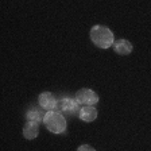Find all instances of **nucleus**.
I'll list each match as a JSON object with an SVG mask.
<instances>
[{
    "mask_svg": "<svg viewBox=\"0 0 151 151\" xmlns=\"http://www.w3.org/2000/svg\"><path fill=\"white\" fill-rule=\"evenodd\" d=\"M89 37H91V41L93 42V45L97 46L99 49H109V47H112L113 42H115L112 30L103 24L93 26L91 28Z\"/></svg>",
    "mask_w": 151,
    "mask_h": 151,
    "instance_id": "f257e3e1",
    "label": "nucleus"
},
{
    "mask_svg": "<svg viewBox=\"0 0 151 151\" xmlns=\"http://www.w3.org/2000/svg\"><path fill=\"white\" fill-rule=\"evenodd\" d=\"M43 124L51 134H63L68 128V122L65 116L58 111H49L45 115Z\"/></svg>",
    "mask_w": 151,
    "mask_h": 151,
    "instance_id": "f03ea898",
    "label": "nucleus"
},
{
    "mask_svg": "<svg viewBox=\"0 0 151 151\" xmlns=\"http://www.w3.org/2000/svg\"><path fill=\"white\" fill-rule=\"evenodd\" d=\"M74 99L82 107H84V105H96V104L99 103V100H100V99H99V94L89 88H82V89H80V91H77Z\"/></svg>",
    "mask_w": 151,
    "mask_h": 151,
    "instance_id": "7ed1b4c3",
    "label": "nucleus"
},
{
    "mask_svg": "<svg viewBox=\"0 0 151 151\" xmlns=\"http://www.w3.org/2000/svg\"><path fill=\"white\" fill-rule=\"evenodd\" d=\"M78 105L80 104L77 103L76 99L66 96V97H62L58 100L55 111H58V112H61V113H70V115H73V113H76L77 111H80Z\"/></svg>",
    "mask_w": 151,
    "mask_h": 151,
    "instance_id": "20e7f679",
    "label": "nucleus"
},
{
    "mask_svg": "<svg viewBox=\"0 0 151 151\" xmlns=\"http://www.w3.org/2000/svg\"><path fill=\"white\" fill-rule=\"evenodd\" d=\"M57 103L58 100L55 99L51 92H42L39 96H38V104L39 107L45 111H55V107H57Z\"/></svg>",
    "mask_w": 151,
    "mask_h": 151,
    "instance_id": "39448f33",
    "label": "nucleus"
},
{
    "mask_svg": "<svg viewBox=\"0 0 151 151\" xmlns=\"http://www.w3.org/2000/svg\"><path fill=\"white\" fill-rule=\"evenodd\" d=\"M97 115H99L97 108L94 107V105H84V107H81L78 111L80 120H82V122H85V123H91V122H93V120H96Z\"/></svg>",
    "mask_w": 151,
    "mask_h": 151,
    "instance_id": "423d86ee",
    "label": "nucleus"
},
{
    "mask_svg": "<svg viewBox=\"0 0 151 151\" xmlns=\"http://www.w3.org/2000/svg\"><path fill=\"white\" fill-rule=\"evenodd\" d=\"M112 47L115 53H117L119 55H128L132 53V49H134L132 43L127 39H117V41L113 42Z\"/></svg>",
    "mask_w": 151,
    "mask_h": 151,
    "instance_id": "0eeeda50",
    "label": "nucleus"
},
{
    "mask_svg": "<svg viewBox=\"0 0 151 151\" xmlns=\"http://www.w3.org/2000/svg\"><path fill=\"white\" fill-rule=\"evenodd\" d=\"M23 136L28 140L35 139L39 135V124L35 122H26V124L23 126V131H22Z\"/></svg>",
    "mask_w": 151,
    "mask_h": 151,
    "instance_id": "6e6552de",
    "label": "nucleus"
},
{
    "mask_svg": "<svg viewBox=\"0 0 151 151\" xmlns=\"http://www.w3.org/2000/svg\"><path fill=\"white\" fill-rule=\"evenodd\" d=\"M45 115H46V112H45L42 108L39 109V108H37V107H32L26 113V119H27L26 122H35V123H38V124H41V123H43Z\"/></svg>",
    "mask_w": 151,
    "mask_h": 151,
    "instance_id": "1a4fd4ad",
    "label": "nucleus"
},
{
    "mask_svg": "<svg viewBox=\"0 0 151 151\" xmlns=\"http://www.w3.org/2000/svg\"><path fill=\"white\" fill-rule=\"evenodd\" d=\"M77 151H96V150L89 145H81L78 148H77Z\"/></svg>",
    "mask_w": 151,
    "mask_h": 151,
    "instance_id": "9d476101",
    "label": "nucleus"
}]
</instances>
